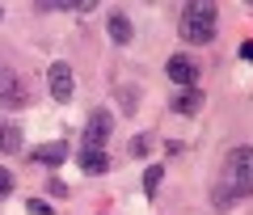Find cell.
Wrapping results in <instances>:
<instances>
[{
	"label": "cell",
	"mask_w": 253,
	"mask_h": 215,
	"mask_svg": "<svg viewBox=\"0 0 253 215\" xmlns=\"http://www.w3.org/2000/svg\"><path fill=\"white\" fill-rule=\"evenodd\" d=\"M249 194H253V148L236 143L224 156V169H219V181L211 190V198H215V207H232L236 198H249Z\"/></svg>",
	"instance_id": "cell-1"
},
{
	"label": "cell",
	"mask_w": 253,
	"mask_h": 215,
	"mask_svg": "<svg viewBox=\"0 0 253 215\" xmlns=\"http://www.w3.org/2000/svg\"><path fill=\"white\" fill-rule=\"evenodd\" d=\"M215 30H219V9L207 4V0L186 4L181 17H177V34H181V43H190V46H207L211 38H215Z\"/></svg>",
	"instance_id": "cell-2"
},
{
	"label": "cell",
	"mask_w": 253,
	"mask_h": 215,
	"mask_svg": "<svg viewBox=\"0 0 253 215\" xmlns=\"http://www.w3.org/2000/svg\"><path fill=\"white\" fill-rule=\"evenodd\" d=\"M110 135H114V114H110V110H93L89 123H84V139H81V148H106Z\"/></svg>",
	"instance_id": "cell-3"
},
{
	"label": "cell",
	"mask_w": 253,
	"mask_h": 215,
	"mask_svg": "<svg viewBox=\"0 0 253 215\" xmlns=\"http://www.w3.org/2000/svg\"><path fill=\"white\" fill-rule=\"evenodd\" d=\"M165 72H169V81L177 85V89H194V85H199V59H194V55H186V51L169 55Z\"/></svg>",
	"instance_id": "cell-4"
},
{
	"label": "cell",
	"mask_w": 253,
	"mask_h": 215,
	"mask_svg": "<svg viewBox=\"0 0 253 215\" xmlns=\"http://www.w3.org/2000/svg\"><path fill=\"white\" fill-rule=\"evenodd\" d=\"M46 89H51V97H55V101H72L76 81H72V68H68L63 59H55L51 68H46Z\"/></svg>",
	"instance_id": "cell-5"
},
{
	"label": "cell",
	"mask_w": 253,
	"mask_h": 215,
	"mask_svg": "<svg viewBox=\"0 0 253 215\" xmlns=\"http://www.w3.org/2000/svg\"><path fill=\"white\" fill-rule=\"evenodd\" d=\"M30 161H34V165H42V169H59V165L68 161V143H63V139L38 143L34 152H30Z\"/></svg>",
	"instance_id": "cell-6"
},
{
	"label": "cell",
	"mask_w": 253,
	"mask_h": 215,
	"mask_svg": "<svg viewBox=\"0 0 253 215\" xmlns=\"http://www.w3.org/2000/svg\"><path fill=\"white\" fill-rule=\"evenodd\" d=\"M76 165H81L84 177H101V173H110L106 148H81V152H76Z\"/></svg>",
	"instance_id": "cell-7"
},
{
	"label": "cell",
	"mask_w": 253,
	"mask_h": 215,
	"mask_svg": "<svg viewBox=\"0 0 253 215\" xmlns=\"http://www.w3.org/2000/svg\"><path fill=\"white\" fill-rule=\"evenodd\" d=\"M0 106H26V85L0 63Z\"/></svg>",
	"instance_id": "cell-8"
},
{
	"label": "cell",
	"mask_w": 253,
	"mask_h": 215,
	"mask_svg": "<svg viewBox=\"0 0 253 215\" xmlns=\"http://www.w3.org/2000/svg\"><path fill=\"white\" fill-rule=\"evenodd\" d=\"M203 101H207V97H203V89L194 85V89H177V97L169 101V110H173V114H186V118H194V114L203 110Z\"/></svg>",
	"instance_id": "cell-9"
},
{
	"label": "cell",
	"mask_w": 253,
	"mask_h": 215,
	"mask_svg": "<svg viewBox=\"0 0 253 215\" xmlns=\"http://www.w3.org/2000/svg\"><path fill=\"white\" fill-rule=\"evenodd\" d=\"M21 152V127L0 118V156H17Z\"/></svg>",
	"instance_id": "cell-10"
},
{
	"label": "cell",
	"mask_w": 253,
	"mask_h": 215,
	"mask_svg": "<svg viewBox=\"0 0 253 215\" xmlns=\"http://www.w3.org/2000/svg\"><path fill=\"white\" fill-rule=\"evenodd\" d=\"M110 38H114L118 46H126L131 38H135V30H131V17H126L123 9H114V13H110Z\"/></svg>",
	"instance_id": "cell-11"
},
{
	"label": "cell",
	"mask_w": 253,
	"mask_h": 215,
	"mask_svg": "<svg viewBox=\"0 0 253 215\" xmlns=\"http://www.w3.org/2000/svg\"><path fill=\"white\" fill-rule=\"evenodd\" d=\"M161 181H165V165H148L144 169V194L152 198L156 190H161Z\"/></svg>",
	"instance_id": "cell-12"
},
{
	"label": "cell",
	"mask_w": 253,
	"mask_h": 215,
	"mask_svg": "<svg viewBox=\"0 0 253 215\" xmlns=\"http://www.w3.org/2000/svg\"><path fill=\"white\" fill-rule=\"evenodd\" d=\"M118 97H123V114H135V106H139V89H135V85H123Z\"/></svg>",
	"instance_id": "cell-13"
},
{
	"label": "cell",
	"mask_w": 253,
	"mask_h": 215,
	"mask_svg": "<svg viewBox=\"0 0 253 215\" xmlns=\"http://www.w3.org/2000/svg\"><path fill=\"white\" fill-rule=\"evenodd\" d=\"M148 148H152V139H148V135H135V139L126 143V152H131V156H139V161L148 156Z\"/></svg>",
	"instance_id": "cell-14"
},
{
	"label": "cell",
	"mask_w": 253,
	"mask_h": 215,
	"mask_svg": "<svg viewBox=\"0 0 253 215\" xmlns=\"http://www.w3.org/2000/svg\"><path fill=\"white\" fill-rule=\"evenodd\" d=\"M9 194H13V173L0 165V198H9Z\"/></svg>",
	"instance_id": "cell-15"
},
{
	"label": "cell",
	"mask_w": 253,
	"mask_h": 215,
	"mask_svg": "<svg viewBox=\"0 0 253 215\" xmlns=\"http://www.w3.org/2000/svg\"><path fill=\"white\" fill-rule=\"evenodd\" d=\"M30 215H55V207L42 203V198H30Z\"/></svg>",
	"instance_id": "cell-16"
},
{
	"label": "cell",
	"mask_w": 253,
	"mask_h": 215,
	"mask_svg": "<svg viewBox=\"0 0 253 215\" xmlns=\"http://www.w3.org/2000/svg\"><path fill=\"white\" fill-rule=\"evenodd\" d=\"M46 190H51V194H55V198H63V194H68V186H63V181H59V177H51V181H46Z\"/></svg>",
	"instance_id": "cell-17"
},
{
	"label": "cell",
	"mask_w": 253,
	"mask_h": 215,
	"mask_svg": "<svg viewBox=\"0 0 253 215\" xmlns=\"http://www.w3.org/2000/svg\"><path fill=\"white\" fill-rule=\"evenodd\" d=\"M241 59H245V63H253V38H249V43H241Z\"/></svg>",
	"instance_id": "cell-18"
},
{
	"label": "cell",
	"mask_w": 253,
	"mask_h": 215,
	"mask_svg": "<svg viewBox=\"0 0 253 215\" xmlns=\"http://www.w3.org/2000/svg\"><path fill=\"white\" fill-rule=\"evenodd\" d=\"M0 17H4V4H0Z\"/></svg>",
	"instance_id": "cell-19"
}]
</instances>
